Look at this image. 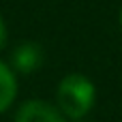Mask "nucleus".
Wrapping results in <instances>:
<instances>
[{
  "instance_id": "f257e3e1",
  "label": "nucleus",
  "mask_w": 122,
  "mask_h": 122,
  "mask_svg": "<svg viewBox=\"0 0 122 122\" xmlns=\"http://www.w3.org/2000/svg\"><path fill=\"white\" fill-rule=\"evenodd\" d=\"M56 99H58V109L64 114V118L79 120L92 109L97 90H94V84L86 75L69 73L66 77H62Z\"/></svg>"
},
{
  "instance_id": "f03ea898",
  "label": "nucleus",
  "mask_w": 122,
  "mask_h": 122,
  "mask_svg": "<svg viewBox=\"0 0 122 122\" xmlns=\"http://www.w3.org/2000/svg\"><path fill=\"white\" fill-rule=\"evenodd\" d=\"M15 122H66V118L56 105L41 99H32L19 105L15 114Z\"/></svg>"
},
{
  "instance_id": "7ed1b4c3",
  "label": "nucleus",
  "mask_w": 122,
  "mask_h": 122,
  "mask_svg": "<svg viewBox=\"0 0 122 122\" xmlns=\"http://www.w3.org/2000/svg\"><path fill=\"white\" fill-rule=\"evenodd\" d=\"M41 64H43V47L32 41L19 43L11 56V69L17 73H24V75L34 73Z\"/></svg>"
},
{
  "instance_id": "20e7f679",
  "label": "nucleus",
  "mask_w": 122,
  "mask_h": 122,
  "mask_svg": "<svg viewBox=\"0 0 122 122\" xmlns=\"http://www.w3.org/2000/svg\"><path fill=\"white\" fill-rule=\"evenodd\" d=\"M17 97V77L15 71L0 60V114H4Z\"/></svg>"
},
{
  "instance_id": "39448f33",
  "label": "nucleus",
  "mask_w": 122,
  "mask_h": 122,
  "mask_svg": "<svg viewBox=\"0 0 122 122\" xmlns=\"http://www.w3.org/2000/svg\"><path fill=\"white\" fill-rule=\"evenodd\" d=\"M4 43H6V24H4V19L0 15V49L4 47Z\"/></svg>"
},
{
  "instance_id": "423d86ee",
  "label": "nucleus",
  "mask_w": 122,
  "mask_h": 122,
  "mask_svg": "<svg viewBox=\"0 0 122 122\" xmlns=\"http://www.w3.org/2000/svg\"><path fill=\"white\" fill-rule=\"evenodd\" d=\"M120 24H122V13H120Z\"/></svg>"
}]
</instances>
